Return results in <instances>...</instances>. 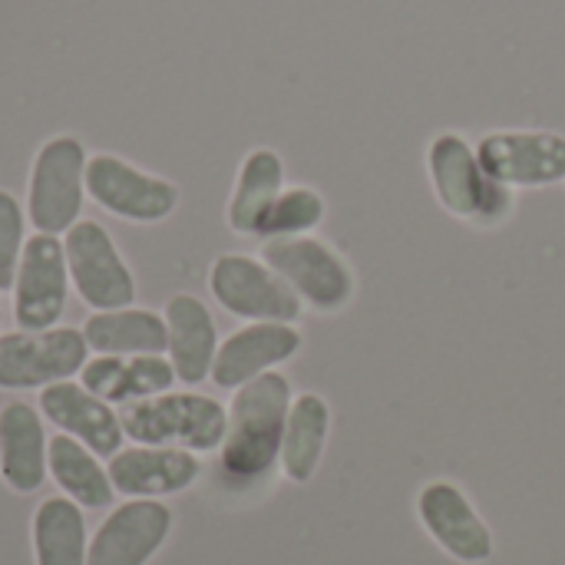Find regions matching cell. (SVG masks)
Wrapping results in <instances>:
<instances>
[{
    "label": "cell",
    "instance_id": "cell-1",
    "mask_svg": "<svg viewBox=\"0 0 565 565\" xmlns=\"http://www.w3.org/2000/svg\"><path fill=\"white\" fill-rule=\"evenodd\" d=\"M288 411L291 387L281 374L268 371L238 387L222 440V467L232 480H258L275 467L285 440Z\"/></svg>",
    "mask_w": 565,
    "mask_h": 565
},
{
    "label": "cell",
    "instance_id": "cell-2",
    "mask_svg": "<svg viewBox=\"0 0 565 565\" xmlns=\"http://www.w3.org/2000/svg\"><path fill=\"white\" fill-rule=\"evenodd\" d=\"M119 424L139 447L215 450L225 440L228 414L218 401L202 394H159L126 404Z\"/></svg>",
    "mask_w": 565,
    "mask_h": 565
},
{
    "label": "cell",
    "instance_id": "cell-3",
    "mask_svg": "<svg viewBox=\"0 0 565 565\" xmlns=\"http://www.w3.org/2000/svg\"><path fill=\"white\" fill-rule=\"evenodd\" d=\"M430 182L444 209L477 225H500L513 212V192L490 179L477 149L460 132H440L427 149Z\"/></svg>",
    "mask_w": 565,
    "mask_h": 565
},
{
    "label": "cell",
    "instance_id": "cell-4",
    "mask_svg": "<svg viewBox=\"0 0 565 565\" xmlns=\"http://www.w3.org/2000/svg\"><path fill=\"white\" fill-rule=\"evenodd\" d=\"M86 152L73 136H56L40 146L30 172L26 212L40 235H66L83 212Z\"/></svg>",
    "mask_w": 565,
    "mask_h": 565
},
{
    "label": "cell",
    "instance_id": "cell-5",
    "mask_svg": "<svg viewBox=\"0 0 565 565\" xmlns=\"http://www.w3.org/2000/svg\"><path fill=\"white\" fill-rule=\"evenodd\" d=\"M86 338L76 328L0 334V391L50 387L86 367Z\"/></svg>",
    "mask_w": 565,
    "mask_h": 565
},
{
    "label": "cell",
    "instance_id": "cell-6",
    "mask_svg": "<svg viewBox=\"0 0 565 565\" xmlns=\"http://www.w3.org/2000/svg\"><path fill=\"white\" fill-rule=\"evenodd\" d=\"M63 252H66L70 281L76 285L79 298L93 311H116V308L132 305V298H136L132 271L122 262V255L116 252V245L103 225L76 222L63 238Z\"/></svg>",
    "mask_w": 565,
    "mask_h": 565
},
{
    "label": "cell",
    "instance_id": "cell-7",
    "mask_svg": "<svg viewBox=\"0 0 565 565\" xmlns=\"http://www.w3.org/2000/svg\"><path fill=\"white\" fill-rule=\"evenodd\" d=\"M265 265L291 285L295 295L311 301L318 311H338L354 295V278L348 265L318 238H271L262 248Z\"/></svg>",
    "mask_w": 565,
    "mask_h": 565
},
{
    "label": "cell",
    "instance_id": "cell-8",
    "mask_svg": "<svg viewBox=\"0 0 565 565\" xmlns=\"http://www.w3.org/2000/svg\"><path fill=\"white\" fill-rule=\"evenodd\" d=\"M215 301L235 318L288 324L301 315V298L285 278L248 255H222L209 275Z\"/></svg>",
    "mask_w": 565,
    "mask_h": 565
},
{
    "label": "cell",
    "instance_id": "cell-9",
    "mask_svg": "<svg viewBox=\"0 0 565 565\" xmlns=\"http://www.w3.org/2000/svg\"><path fill=\"white\" fill-rule=\"evenodd\" d=\"M70 295L66 252L56 235H33L23 245V258L13 281V318L20 331H50Z\"/></svg>",
    "mask_w": 565,
    "mask_h": 565
},
{
    "label": "cell",
    "instance_id": "cell-10",
    "mask_svg": "<svg viewBox=\"0 0 565 565\" xmlns=\"http://www.w3.org/2000/svg\"><path fill=\"white\" fill-rule=\"evenodd\" d=\"M477 159L500 185H553L565 179V136L546 129H500L480 139Z\"/></svg>",
    "mask_w": 565,
    "mask_h": 565
},
{
    "label": "cell",
    "instance_id": "cell-11",
    "mask_svg": "<svg viewBox=\"0 0 565 565\" xmlns=\"http://www.w3.org/2000/svg\"><path fill=\"white\" fill-rule=\"evenodd\" d=\"M86 192L106 212L132 222H159L179 202V189L172 182L146 175L119 156L103 152L86 159Z\"/></svg>",
    "mask_w": 565,
    "mask_h": 565
},
{
    "label": "cell",
    "instance_id": "cell-12",
    "mask_svg": "<svg viewBox=\"0 0 565 565\" xmlns=\"http://www.w3.org/2000/svg\"><path fill=\"white\" fill-rule=\"evenodd\" d=\"M172 530L169 507L156 500H129L116 507L96 530L86 565H146Z\"/></svg>",
    "mask_w": 565,
    "mask_h": 565
},
{
    "label": "cell",
    "instance_id": "cell-13",
    "mask_svg": "<svg viewBox=\"0 0 565 565\" xmlns=\"http://www.w3.org/2000/svg\"><path fill=\"white\" fill-rule=\"evenodd\" d=\"M40 411L46 414V420L53 427H60L66 437L79 440L96 457H116L122 450L126 434H122L119 414L106 401L93 397L76 381H60V384L43 387Z\"/></svg>",
    "mask_w": 565,
    "mask_h": 565
},
{
    "label": "cell",
    "instance_id": "cell-14",
    "mask_svg": "<svg viewBox=\"0 0 565 565\" xmlns=\"http://www.w3.org/2000/svg\"><path fill=\"white\" fill-rule=\"evenodd\" d=\"M298 348H301V334L295 328L278 324V321H255L235 331L225 344H218L209 377L215 381V387L235 391L268 374V367L295 358Z\"/></svg>",
    "mask_w": 565,
    "mask_h": 565
},
{
    "label": "cell",
    "instance_id": "cell-15",
    "mask_svg": "<svg viewBox=\"0 0 565 565\" xmlns=\"http://www.w3.org/2000/svg\"><path fill=\"white\" fill-rule=\"evenodd\" d=\"M106 473L116 493L156 500L192 487L199 477V460L179 447H129L109 460Z\"/></svg>",
    "mask_w": 565,
    "mask_h": 565
},
{
    "label": "cell",
    "instance_id": "cell-16",
    "mask_svg": "<svg viewBox=\"0 0 565 565\" xmlns=\"http://www.w3.org/2000/svg\"><path fill=\"white\" fill-rule=\"evenodd\" d=\"M420 520L427 533L460 563H483L493 553L487 523L473 513L470 500L450 483H430L420 493Z\"/></svg>",
    "mask_w": 565,
    "mask_h": 565
},
{
    "label": "cell",
    "instance_id": "cell-17",
    "mask_svg": "<svg viewBox=\"0 0 565 565\" xmlns=\"http://www.w3.org/2000/svg\"><path fill=\"white\" fill-rule=\"evenodd\" d=\"M166 334H169V364L175 381L202 384L212 374L218 354V334L209 308L192 295H175L166 305Z\"/></svg>",
    "mask_w": 565,
    "mask_h": 565
},
{
    "label": "cell",
    "instance_id": "cell-18",
    "mask_svg": "<svg viewBox=\"0 0 565 565\" xmlns=\"http://www.w3.org/2000/svg\"><path fill=\"white\" fill-rule=\"evenodd\" d=\"M79 384L106 404H132V401L169 394V387L175 384V371L159 354H136V358L99 354L96 361H86V367L79 371Z\"/></svg>",
    "mask_w": 565,
    "mask_h": 565
},
{
    "label": "cell",
    "instance_id": "cell-19",
    "mask_svg": "<svg viewBox=\"0 0 565 565\" xmlns=\"http://www.w3.org/2000/svg\"><path fill=\"white\" fill-rule=\"evenodd\" d=\"M0 477L17 493H33L46 480L43 420L23 401L0 407Z\"/></svg>",
    "mask_w": 565,
    "mask_h": 565
},
{
    "label": "cell",
    "instance_id": "cell-20",
    "mask_svg": "<svg viewBox=\"0 0 565 565\" xmlns=\"http://www.w3.org/2000/svg\"><path fill=\"white\" fill-rule=\"evenodd\" d=\"M86 348L103 358H136V354H162L169 348L166 318L142 308H116L93 311L83 324Z\"/></svg>",
    "mask_w": 565,
    "mask_h": 565
},
{
    "label": "cell",
    "instance_id": "cell-21",
    "mask_svg": "<svg viewBox=\"0 0 565 565\" xmlns=\"http://www.w3.org/2000/svg\"><path fill=\"white\" fill-rule=\"evenodd\" d=\"M46 467L56 480V487L76 503V507H86V510H103L113 503L116 490L109 483V473L99 467L96 454L86 450L79 440L66 437V434H56L50 437L46 444Z\"/></svg>",
    "mask_w": 565,
    "mask_h": 565
},
{
    "label": "cell",
    "instance_id": "cell-22",
    "mask_svg": "<svg viewBox=\"0 0 565 565\" xmlns=\"http://www.w3.org/2000/svg\"><path fill=\"white\" fill-rule=\"evenodd\" d=\"M281 179H285V166L278 152L255 149L245 156L238 182H235V195L228 202V225L238 235H258L265 215L281 195Z\"/></svg>",
    "mask_w": 565,
    "mask_h": 565
},
{
    "label": "cell",
    "instance_id": "cell-23",
    "mask_svg": "<svg viewBox=\"0 0 565 565\" xmlns=\"http://www.w3.org/2000/svg\"><path fill=\"white\" fill-rule=\"evenodd\" d=\"M86 523L73 500L50 497L33 516L36 565H86Z\"/></svg>",
    "mask_w": 565,
    "mask_h": 565
},
{
    "label": "cell",
    "instance_id": "cell-24",
    "mask_svg": "<svg viewBox=\"0 0 565 565\" xmlns=\"http://www.w3.org/2000/svg\"><path fill=\"white\" fill-rule=\"evenodd\" d=\"M324 440H328V404L318 394H301L288 411L285 440H281V467L288 480L308 483L315 477Z\"/></svg>",
    "mask_w": 565,
    "mask_h": 565
},
{
    "label": "cell",
    "instance_id": "cell-25",
    "mask_svg": "<svg viewBox=\"0 0 565 565\" xmlns=\"http://www.w3.org/2000/svg\"><path fill=\"white\" fill-rule=\"evenodd\" d=\"M324 218V199L308 189V185H295L288 192H281L271 205V212L265 215L258 235L262 238H295L311 232L318 222Z\"/></svg>",
    "mask_w": 565,
    "mask_h": 565
},
{
    "label": "cell",
    "instance_id": "cell-26",
    "mask_svg": "<svg viewBox=\"0 0 565 565\" xmlns=\"http://www.w3.org/2000/svg\"><path fill=\"white\" fill-rule=\"evenodd\" d=\"M23 212L20 202L0 189V291H10L23 258Z\"/></svg>",
    "mask_w": 565,
    "mask_h": 565
}]
</instances>
